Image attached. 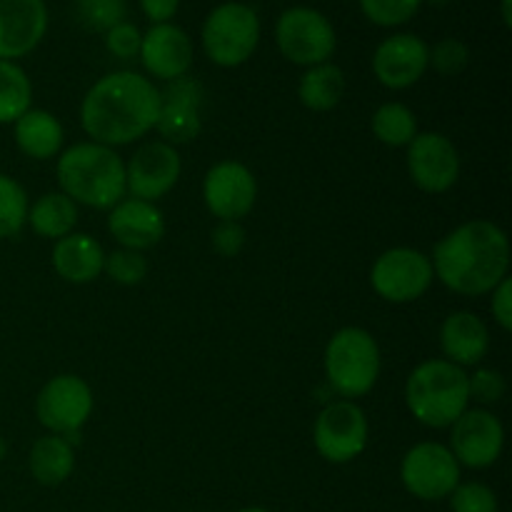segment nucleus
I'll return each instance as SVG.
<instances>
[{
	"mask_svg": "<svg viewBox=\"0 0 512 512\" xmlns=\"http://www.w3.org/2000/svg\"><path fill=\"white\" fill-rule=\"evenodd\" d=\"M275 43L285 60L303 68L328 63L335 53V28L323 13L313 8H288L275 25Z\"/></svg>",
	"mask_w": 512,
	"mask_h": 512,
	"instance_id": "nucleus-9",
	"label": "nucleus"
},
{
	"mask_svg": "<svg viewBox=\"0 0 512 512\" xmlns=\"http://www.w3.org/2000/svg\"><path fill=\"white\" fill-rule=\"evenodd\" d=\"M55 175L60 193L85 208L113 210L128 195L125 160L115 153V148L93 140L65 148L55 165Z\"/></svg>",
	"mask_w": 512,
	"mask_h": 512,
	"instance_id": "nucleus-3",
	"label": "nucleus"
},
{
	"mask_svg": "<svg viewBox=\"0 0 512 512\" xmlns=\"http://www.w3.org/2000/svg\"><path fill=\"white\" fill-rule=\"evenodd\" d=\"M183 160L175 145L165 140H150L140 145L125 163V188L130 198L158 203L178 185Z\"/></svg>",
	"mask_w": 512,
	"mask_h": 512,
	"instance_id": "nucleus-13",
	"label": "nucleus"
},
{
	"mask_svg": "<svg viewBox=\"0 0 512 512\" xmlns=\"http://www.w3.org/2000/svg\"><path fill=\"white\" fill-rule=\"evenodd\" d=\"M435 273L430 255L415 248H388L370 268V285L385 303L405 305L423 298L433 285Z\"/></svg>",
	"mask_w": 512,
	"mask_h": 512,
	"instance_id": "nucleus-10",
	"label": "nucleus"
},
{
	"mask_svg": "<svg viewBox=\"0 0 512 512\" xmlns=\"http://www.w3.org/2000/svg\"><path fill=\"white\" fill-rule=\"evenodd\" d=\"M440 350L458 368H478L490 353L488 325L470 310H455L440 325Z\"/></svg>",
	"mask_w": 512,
	"mask_h": 512,
	"instance_id": "nucleus-21",
	"label": "nucleus"
},
{
	"mask_svg": "<svg viewBox=\"0 0 512 512\" xmlns=\"http://www.w3.org/2000/svg\"><path fill=\"white\" fill-rule=\"evenodd\" d=\"M460 470L463 468L450 453L448 445L425 440V443L413 445L403 455L400 480L413 498L425 500V503H438V500L450 498V493L458 488Z\"/></svg>",
	"mask_w": 512,
	"mask_h": 512,
	"instance_id": "nucleus-11",
	"label": "nucleus"
},
{
	"mask_svg": "<svg viewBox=\"0 0 512 512\" xmlns=\"http://www.w3.org/2000/svg\"><path fill=\"white\" fill-rule=\"evenodd\" d=\"M428 3H433V5H438V8H443V5H448L450 0H428Z\"/></svg>",
	"mask_w": 512,
	"mask_h": 512,
	"instance_id": "nucleus-43",
	"label": "nucleus"
},
{
	"mask_svg": "<svg viewBox=\"0 0 512 512\" xmlns=\"http://www.w3.org/2000/svg\"><path fill=\"white\" fill-rule=\"evenodd\" d=\"M180 0H140V8H143L145 18L153 25L170 23L175 13H178Z\"/></svg>",
	"mask_w": 512,
	"mask_h": 512,
	"instance_id": "nucleus-39",
	"label": "nucleus"
},
{
	"mask_svg": "<svg viewBox=\"0 0 512 512\" xmlns=\"http://www.w3.org/2000/svg\"><path fill=\"white\" fill-rule=\"evenodd\" d=\"M105 250L88 233H70L55 240L53 268L65 283L85 285L103 275Z\"/></svg>",
	"mask_w": 512,
	"mask_h": 512,
	"instance_id": "nucleus-22",
	"label": "nucleus"
},
{
	"mask_svg": "<svg viewBox=\"0 0 512 512\" xmlns=\"http://www.w3.org/2000/svg\"><path fill=\"white\" fill-rule=\"evenodd\" d=\"M160 90L133 70H118L95 80L80 103V125L93 143L120 148L155 130Z\"/></svg>",
	"mask_w": 512,
	"mask_h": 512,
	"instance_id": "nucleus-1",
	"label": "nucleus"
},
{
	"mask_svg": "<svg viewBox=\"0 0 512 512\" xmlns=\"http://www.w3.org/2000/svg\"><path fill=\"white\" fill-rule=\"evenodd\" d=\"M433 273L458 295H490L510 275L508 233L493 220H468L435 243Z\"/></svg>",
	"mask_w": 512,
	"mask_h": 512,
	"instance_id": "nucleus-2",
	"label": "nucleus"
},
{
	"mask_svg": "<svg viewBox=\"0 0 512 512\" xmlns=\"http://www.w3.org/2000/svg\"><path fill=\"white\" fill-rule=\"evenodd\" d=\"M260 43V18L250 5L223 3L203 23V50L210 63L238 68L248 63Z\"/></svg>",
	"mask_w": 512,
	"mask_h": 512,
	"instance_id": "nucleus-6",
	"label": "nucleus"
},
{
	"mask_svg": "<svg viewBox=\"0 0 512 512\" xmlns=\"http://www.w3.org/2000/svg\"><path fill=\"white\" fill-rule=\"evenodd\" d=\"M470 63V50L463 40L458 38H445L440 43L433 45L430 50V65L435 68V73L445 75V78H455V75L463 73Z\"/></svg>",
	"mask_w": 512,
	"mask_h": 512,
	"instance_id": "nucleus-35",
	"label": "nucleus"
},
{
	"mask_svg": "<svg viewBox=\"0 0 512 512\" xmlns=\"http://www.w3.org/2000/svg\"><path fill=\"white\" fill-rule=\"evenodd\" d=\"M203 200L218 220H243L253 213L258 200V180L240 160H220L205 173Z\"/></svg>",
	"mask_w": 512,
	"mask_h": 512,
	"instance_id": "nucleus-14",
	"label": "nucleus"
},
{
	"mask_svg": "<svg viewBox=\"0 0 512 512\" xmlns=\"http://www.w3.org/2000/svg\"><path fill=\"white\" fill-rule=\"evenodd\" d=\"M345 95V73L335 63H320L305 70L298 83V98L313 113L338 108Z\"/></svg>",
	"mask_w": 512,
	"mask_h": 512,
	"instance_id": "nucleus-26",
	"label": "nucleus"
},
{
	"mask_svg": "<svg viewBox=\"0 0 512 512\" xmlns=\"http://www.w3.org/2000/svg\"><path fill=\"white\" fill-rule=\"evenodd\" d=\"M5 455H8V443H5V440L0 438V460H3Z\"/></svg>",
	"mask_w": 512,
	"mask_h": 512,
	"instance_id": "nucleus-41",
	"label": "nucleus"
},
{
	"mask_svg": "<svg viewBox=\"0 0 512 512\" xmlns=\"http://www.w3.org/2000/svg\"><path fill=\"white\" fill-rule=\"evenodd\" d=\"M108 233L120 248L145 253L165 238L163 210L148 200L123 198L108 210Z\"/></svg>",
	"mask_w": 512,
	"mask_h": 512,
	"instance_id": "nucleus-20",
	"label": "nucleus"
},
{
	"mask_svg": "<svg viewBox=\"0 0 512 512\" xmlns=\"http://www.w3.org/2000/svg\"><path fill=\"white\" fill-rule=\"evenodd\" d=\"M95 408L93 388L85 383L80 375L63 373L50 378L48 383L40 388L38 398H35V415L38 423L43 425L48 433L60 435V438L70 440L78 438L80 430L90 420Z\"/></svg>",
	"mask_w": 512,
	"mask_h": 512,
	"instance_id": "nucleus-7",
	"label": "nucleus"
},
{
	"mask_svg": "<svg viewBox=\"0 0 512 512\" xmlns=\"http://www.w3.org/2000/svg\"><path fill=\"white\" fill-rule=\"evenodd\" d=\"M405 405L425 428H450L470 408L468 373L445 358L425 360L405 380Z\"/></svg>",
	"mask_w": 512,
	"mask_h": 512,
	"instance_id": "nucleus-4",
	"label": "nucleus"
},
{
	"mask_svg": "<svg viewBox=\"0 0 512 512\" xmlns=\"http://www.w3.org/2000/svg\"><path fill=\"white\" fill-rule=\"evenodd\" d=\"M235 512H270V510H265V508H243V510H235Z\"/></svg>",
	"mask_w": 512,
	"mask_h": 512,
	"instance_id": "nucleus-42",
	"label": "nucleus"
},
{
	"mask_svg": "<svg viewBox=\"0 0 512 512\" xmlns=\"http://www.w3.org/2000/svg\"><path fill=\"white\" fill-rule=\"evenodd\" d=\"M468 393L470 403H478V408L500 403L508 393V383L500 370L493 368H475L473 375H468Z\"/></svg>",
	"mask_w": 512,
	"mask_h": 512,
	"instance_id": "nucleus-34",
	"label": "nucleus"
},
{
	"mask_svg": "<svg viewBox=\"0 0 512 512\" xmlns=\"http://www.w3.org/2000/svg\"><path fill=\"white\" fill-rule=\"evenodd\" d=\"M75 13L88 30L108 33L110 28L123 23L128 8L125 0H75Z\"/></svg>",
	"mask_w": 512,
	"mask_h": 512,
	"instance_id": "nucleus-31",
	"label": "nucleus"
},
{
	"mask_svg": "<svg viewBox=\"0 0 512 512\" xmlns=\"http://www.w3.org/2000/svg\"><path fill=\"white\" fill-rule=\"evenodd\" d=\"M28 470L35 478V483L45 485V488H58L75 470L73 443L53 433L43 435L30 448Z\"/></svg>",
	"mask_w": 512,
	"mask_h": 512,
	"instance_id": "nucleus-24",
	"label": "nucleus"
},
{
	"mask_svg": "<svg viewBox=\"0 0 512 512\" xmlns=\"http://www.w3.org/2000/svg\"><path fill=\"white\" fill-rule=\"evenodd\" d=\"M450 510L453 512H498V495L490 485L470 480H460L458 488L450 493Z\"/></svg>",
	"mask_w": 512,
	"mask_h": 512,
	"instance_id": "nucleus-33",
	"label": "nucleus"
},
{
	"mask_svg": "<svg viewBox=\"0 0 512 512\" xmlns=\"http://www.w3.org/2000/svg\"><path fill=\"white\" fill-rule=\"evenodd\" d=\"M205 90L203 83L195 78L170 80L168 88L160 90V113L155 130L160 138L170 145L190 143L203 130V118H200V108H203Z\"/></svg>",
	"mask_w": 512,
	"mask_h": 512,
	"instance_id": "nucleus-16",
	"label": "nucleus"
},
{
	"mask_svg": "<svg viewBox=\"0 0 512 512\" xmlns=\"http://www.w3.org/2000/svg\"><path fill=\"white\" fill-rule=\"evenodd\" d=\"M450 453L460 468H493L505 448V428L488 408H468L450 425Z\"/></svg>",
	"mask_w": 512,
	"mask_h": 512,
	"instance_id": "nucleus-12",
	"label": "nucleus"
},
{
	"mask_svg": "<svg viewBox=\"0 0 512 512\" xmlns=\"http://www.w3.org/2000/svg\"><path fill=\"white\" fill-rule=\"evenodd\" d=\"M28 225L40 238L60 240L73 233L78 225V205L60 190L43 193L30 203Z\"/></svg>",
	"mask_w": 512,
	"mask_h": 512,
	"instance_id": "nucleus-25",
	"label": "nucleus"
},
{
	"mask_svg": "<svg viewBox=\"0 0 512 512\" xmlns=\"http://www.w3.org/2000/svg\"><path fill=\"white\" fill-rule=\"evenodd\" d=\"M48 30L43 0H0V60L33 53Z\"/></svg>",
	"mask_w": 512,
	"mask_h": 512,
	"instance_id": "nucleus-18",
	"label": "nucleus"
},
{
	"mask_svg": "<svg viewBox=\"0 0 512 512\" xmlns=\"http://www.w3.org/2000/svg\"><path fill=\"white\" fill-rule=\"evenodd\" d=\"M503 23L508 25H512V13H510V0H503Z\"/></svg>",
	"mask_w": 512,
	"mask_h": 512,
	"instance_id": "nucleus-40",
	"label": "nucleus"
},
{
	"mask_svg": "<svg viewBox=\"0 0 512 512\" xmlns=\"http://www.w3.org/2000/svg\"><path fill=\"white\" fill-rule=\"evenodd\" d=\"M245 228L238 220H218V225L210 233V243L220 258H235L245 248Z\"/></svg>",
	"mask_w": 512,
	"mask_h": 512,
	"instance_id": "nucleus-36",
	"label": "nucleus"
},
{
	"mask_svg": "<svg viewBox=\"0 0 512 512\" xmlns=\"http://www.w3.org/2000/svg\"><path fill=\"white\" fill-rule=\"evenodd\" d=\"M370 423L365 410L353 400H335L318 413L313 425L315 450L333 465L353 463L365 453Z\"/></svg>",
	"mask_w": 512,
	"mask_h": 512,
	"instance_id": "nucleus-8",
	"label": "nucleus"
},
{
	"mask_svg": "<svg viewBox=\"0 0 512 512\" xmlns=\"http://www.w3.org/2000/svg\"><path fill=\"white\" fill-rule=\"evenodd\" d=\"M493 300H490V313H493V320L498 323V328L503 333H510L512 330V280L510 275L493 290Z\"/></svg>",
	"mask_w": 512,
	"mask_h": 512,
	"instance_id": "nucleus-38",
	"label": "nucleus"
},
{
	"mask_svg": "<svg viewBox=\"0 0 512 512\" xmlns=\"http://www.w3.org/2000/svg\"><path fill=\"white\" fill-rule=\"evenodd\" d=\"M103 273L113 283L133 288V285L143 283L145 275H148V258H145V253H138V250L118 248L105 255Z\"/></svg>",
	"mask_w": 512,
	"mask_h": 512,
	"instance_id": "nucleus-30",
	"label": "nucleus"
},
{
	"mask_svg": "<svg viewBox=\"0 0 512 512\" xmlns=\"http://www.w3.org/2000/svg\"><path fill=\"white\" fill-rule=\"evenodd\" d=\"M138 55L143 60V68L153 78L170 83L188 75L193 65V43L183 28L173 23H160L143 35Z\"/></svg>",
	"mask_w": 512,
	"mask_h": 512,
	"instance_id": "nucleus-19",
	"label": "nucleus"
},
{
	"mask_svg": "<svg viewBox=\"0 0 512 512\" xmlns=\"http://www.w3.org/2000/svg\"><path fill=\"white\" fill-rule=\"evenodd\" d=\"M423 0H360V10L370 23L380 28H395L413 18Z\"/></svg>",
	"mask_w": 512,
	"mask_h": 512,
	"instance_id": "nucleus-32",
	"label": "nucleus"
},
{
	"mask_svg": "<svg viewBox=\"0 0 512 512\" xmlns=\"http://www.w3.org/2000/svg\"><path fill=\"white\" fill-rule=\"evenodd\" d=\"M140 43H143V33L128 20H123V23H118L105 33V45L120 60L135 58L140 53Z\"/></svg>",
	"mask_w": 512,
	"mask_h": 512,
	"instance_id": "nucleus-37",
	"label": "nucleus"
},
{
	"mask_svg": "<svg viewBox=\"0 0 512 512\" xmlns=\"http://www.w3.org/2000/svg\"><path fill=\"white\" fill-rule=\"evenodd\" d=\"M30 200L23 185L10 175L0 173V240L20 235L28 225Z\"/></svg>",
	"mask_w": 512,
	"mask_h": 512,
	"instance_id": "nucleus-29",
	"label": "nucleus"
},
{
	"mask_svg": "<svg viewBox=\"0 0 512 512\" xmlns=\"http://www.w3.org/2000/svg\"><path fill=\"white\" fill-rule=\"evenodd\" d=\"M380 345L373 333L348 325L333 333L323 353L325 380L345 400L363 398L380 378Z\"/></svg>",
	"mask_w": 512,
	"mask_h": 512,
	"instance_id": "nucleus-5",
	"label": "nucleus"
},
{
	"mask_svg": "<svg viewBox=\"0 0 512 512\" xmlns=\"http://www.w3.org/2000/svg\"><path fill=\"white\" fill-rule=\"evenodd\" d=\"M33 108V83L15 60H0V125H13Z\"/></svg>",
	"mask_w": 512,
	"mask_h": 512,
	"instance_id": "nucleus-27",
	"label": "nucleus"
},
{
	"mask_svg": "<svg viewBox=\"0 0 512 512\" xmlns=\"http://www.w3.org/2000/svg\"><path fill=\"white\" fill-rule=\"evenodd\" d=\"M13 138L25 158L50 160L63 150L65 130L53 113L43 108H30L13 123Z\"/></svg>",
	"mask_w": 512,
	"mask_h": 512,
	"instance_id": "nucleus-23",
	"label": "nucleus"
},
{
	"mask_svg": "<svg viewBox=\"0 0 512 512\" xmlns=\"http://www.w3.org/2000/svg\"><path fill=\"white\" fill-rule=\"evenodd\" d=\"M430 68V48L413 33H398L385 38L373 53V73L380 85L390 90H405L418 83Z\"/></svg>",
	"mask_w": 512,
	"mask_h": 512,
	"instance_id": "nucleus-17",
	"label": "nucleus"
},
{
	"mask_svg": "<svg viewBox=\"0 0 512 512\" xmlns=\"http://www.w3.org/2000/svg\"><path fill=\"white\" fill-rule=\"evenodd\" d=\"M408 175L423 193H448L460 178V153L443 133H418L408 145Z\"/></svg>",
	"mask_w": 512,
	"mask_h": 512,
	"instance_id": "nucleus-15",
	"label": "nucleus"
},
{
	"mask_svg": "<svg viewBox=\"0 0 512 512\" xmlns=\"http://www.w3.org/2000/svg\"><path fill=\"white\" fill-rule=\"evenodd\" d=\"M373 135L388 148H408L418 135V118L405 103H383L370 120Z\"/></svg>",
	"mask_w": 512,
	"mask_h": 512,
	"instance_id": "nucleus-28",
	"label": "nucleus"
}]
</instances>
